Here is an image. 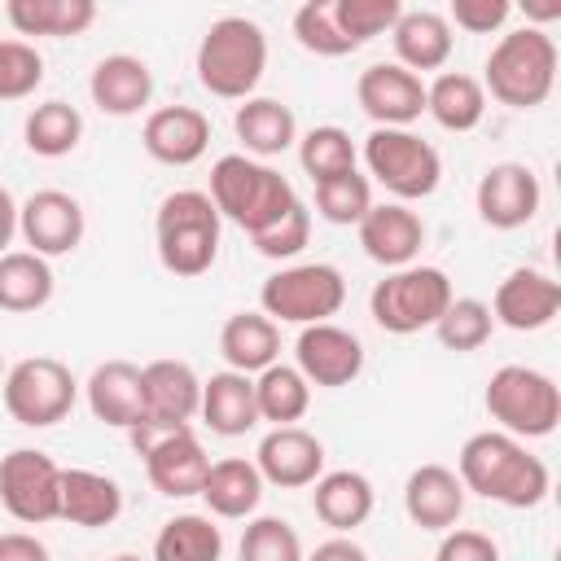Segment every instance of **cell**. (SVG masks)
<instances>
[{
  "label": "cell",
  "mask_w": 561,
  "mask_h": 561,
  "mask_svg": "<svg viewBox=\"0 0 561 561\" xmlns=\"http://www.w3.org/2000/svg\"><path fill=\"white\" fill-rule=\"evenodd\" d=\"M456 478L465 491L495 500L504 508H535L552 491L548 465L535 451H526L522 438L500 434V430H482L465 438L456 456Z\"/></svg>",
  "instance_id": "obj_1"
},
{
  "label": "cell",
  "mask_w": 561,
  "mask_h": 561,
  "mask_svg": "<svg viewBox=\"0 0 561 561\" xmlns=\"http://www.w3.org/2000/svg\"><path fill=\"white\" fill-rule=\"evenodd\" d=\"M206 197L215 202L219 219H232L250 237L263 232V228H272L285 210H294L302 202L294 193V184L276 167H267L259 158H245V153L215 158V167H210V193Z\"/></svg>",
  "instance_id": "obj_2"
},
{
  "label": "cell",
  "mask_w": 561,
  "mask_h": 561,
  "mask_svg": "<svg viewBox=\"0 0 561 561\" xmlns=\"http://www.w3.org/2000/svg\"><path fill=\"white\" fill-rule=\"evenodd\" d=\"M193 70H197V83L210 96L250 101L259 79H263V70H267V35H263V26L250 22V18H237V13L210 22V31L197 44Z\"/></svg>",
  "instance_id": "obj_3"
},
{
  "label": "cell",
  "mask_w": 561,
  "mask_h": 561,
  "mask_svg": "<svg viewBox=\"0 0 561 561\" xmlns=\"http://www.w3.org/2000/svg\"><path fill=\"white\" fill-rule=\"evenodd\" d=\"M158 263L171 276H206L219 259V210L202 188H175L158 202L153 215Z\"/></svg>",
  "instance_id": "obj_4"
},
{
  "label": "cell",
  "mask_w": 561,
  "mask_h": 561,
  "mask_svg": "<svg viewBox=\"0 0 561 561\" xmlns=\"http://www.w3.org/2000/svg\"><path fill=\"white\" fill-rule=\"evenodd\" d=\"M557 88V44L543 26H517L500 35L486 57L482 92H491L508 110H535Z\"/></svg>",
  "instance_id": "obj_5"
},
{
  "label": "cell",
  "mask_w": 561,
  "mask_h": 561,
  "mask_svg": "<svg viewBox=\"0 0 561 561\" xmlns=\"http://www.w3.org/2000/svg\"><path fill=\"white\" fill-rule=\"evenodd\" d=\"M482 408L500 425V434H513V438H548L561 425L557 381L539 368H526V364L495 368L486 381Z\"/></svg>",
  "instance_id": "obj_6"
},
{
  "label": "cell",
  "mask_w": 561,
  "mask_h": 561,
  "mask_svg": "<svg viewBox=\"0 0 561 561\" xmlns=\"http://www.w3.org/2000/svg\"><path fill=\"white\" fill-rule=\"evenodd\" d=\"M451 298H456V294H451V280H447L443 267L408 263V267L386 272V276L373 285L368 311H373V320H377L386 333L408 337V333L434 329Z\"/></svg>",
  "instance_id": "obj_7"
},
{
  "label": "cell",
  "mask_w": 561,
  "mask_h": 561,
  "mask_svg": "<svg viewBox=\"0 0 561 561\" xmlns=\"http://www.w3.org/2000/svg\"><path fill=\"white\" fill-rule=\"evenodd\" d=\"M127 438L140 451L145 473H149V482H153L158 495H171V500L202 495V482L210 473V456H206L202 438L193 434V425L136 421L127 430Z\"/></svg>",
  "instance_id": "obj_8"
},
{
  "label": "cell",
  "mask_w": 561,
  "mask_h": 561,
  "mask_svg": "<svg viewBox=\"0 0 561 561\" xmlns=\"http://www.w3.org/2000/svg\"><path fill=\"white\" fill-rule=\"evenodd\" d=\"M364 167L399 202H421L443 180L438 149L430 140H421L412 127H373L364 136Z\"/></svg>",
  "instance_id": "obj_9"
},
{
  "label": "cell",
  "mask_w": 561,
  "mask_h": 561,
  "mask_svg": "<svg viewBox=\"0 0 561 561\" xmlns=\"http://www.w3.org/2000/svg\"><path fill=\"white\" fill-rule=\"evenodd\" d=\"M346 302V276L333 263H294L263 280L259 307L280 324H324Z\"/></svg>",
  "instance_id": "obj_10"
},
{
  "label": "cell",
  "mask_w": 561,
  "mask_h": 561,
  "mask_svg": "<svg viewBox=\"0 0 561 561\" xmlns=\"http://www.w3.org/2000/svg\"><path fill=\"white\" fill-rule=\"evenodd\" d=\"M0 399H4V412L26 425V430H48L57 421L70 416L75 399H79V381L75 373L53 359V355H31V359H18L4 381H0Z\"/></svg>",
  "instance_id": "obj_11"
},
{
  "label": "cell",
  "mask_w": 561,
  "mask_h": 561,
  "mask_svg": "<svg viewBox=\"0 0 561 561\" xmlns=\"http://www.w3.org/2000/svg\"><path fill=\"white\" fill-rule=\"evenodd\" d=\"M0 504L22 526H44L61 508V465L48 451L13 447L0 456Z\"/></svg>",
  "instance_id": "obj_12"
},
{
  "label": "cell",
  "mask_w": 561,
  "mask_h": 561,
  "mask_svg": "<svg viewBox=\"0 0 561 561\" xmlns=\"http://www.w3.org/2000/svg\"><path fill=\"white\" fill-rule=\"evenodd\" d=\"M294 368L307 377V386L342 390L364 373V342L333 320L302 324V333L294 342Z\"/></svg>",
  "instance_id": "obj_13"
},
{
  "label": "cell",
  "mask_w": 561,
  "mask_h": 561,
  "mask_svg": "<svg viewBox=\"0 0 561 561\" xmlns=\"http://www.w3.org/2000/svg\"><path fill=\"white\" fill-rule=\"evenodd\" d=\"M83 228H88V219H83L79 197L61 193V188H39L18 206V232L31 245V254H39V259H61V254L79 250Z\"/></svg>",
  "instance_id": "obj_14"
},
{
  "label": "cell",
  "mask_w": 561,
  "mask_h": 561,
  "mask_svg": "<svg viewBox=\"0 0 561 561\" xmlns=\"http://www.w3.org/2000/svg\"><path fill=\"white\" fill-rule=\"evenodd\" d=\"M473 202H478L482 224H491L500 232H513V228H526L539 215L543 188H539V175L526 162H495V167L482 171V180L473 188Z\"/></svg>",
  "instance_id": "obj_15"
},
{
  "label": "cell",
  "mask_w": 561,
  "mask_h": 561,
  "mask_svg": "<svg viewBox=\"0 0 561 561\" xmlns=\"http://www.w3.org/2000/svg\"><path fill=\"white\" fill-rule=\"evenodd\" d=\"M355 101L377 127H412L425 114V83L399 61H373L355 79Z\"/></svg>",
  "instance_id": "obj_16"
},
{
  "label": "cell",
  "mask_w": 561,
  "mask_h": 561,
  "mask_svg": "<svg viewBox=\"0 0 561 561\" xmlns=\"http://www.w3.org/2000/svg\"><path fill=\"white\" fill-rule=\"evenodd\" d=\"M254 469L263 486H280V491L311 486L324 473V443L302 425H272L259 438Z\"/></svg>",
  "instance_id": "obj_17"
},
{
  "label": "cell",
  "mask_w": 561,
  "mask_h": 561,
  "mask_svg": "<svg viewBox=\"0 0 561 561\" xmlns=\"http://www.w3.org/2000/svg\"><path fill=\"white\" fill-rule=\"evenodd\" d=\"M561 311V285L539 267H513L491 298V320H500L513 333L548 329Z\"/></svg>",
  "instance_id": "obj_18"
},
{
  "label": "cell",
  "mask_w": 561,
  "mask_h": 561,
  "mask_svg": "<svg viewBox=\"0 0 561 561\" xmlns=\"http://www.w3.org/2000/svg\"><path fill=\"white\" fill-rule=\"evenodd\" d=\"M140 145L162 167H193L210 149V118L197 105H162L145 118Z\"/></svg>",
  "instance_id": "obj_19"
},
{
  "label": "cell",
  "mask_w": 561,
  "mask_h": 561,
  "mask_svg": "<svg viewBox=\"0 0 561 561\" xmlns=\"http://www.w3.org/2000/svg\"><path fill=\"white\" fill-rule=\"evenodd\" d=\"M359 228V245H364V254L373 259V263H381V267H408V263H416V254H421V245H425V224H421V215L416 210H408L403 202H373V210L355 224Z\"/></svg>",
  "instance_id": "obj_20"
},
{
  "label": "cell",
  "mask_w": 561,
  "mask_h": 561,
  "mask_svg": "<svg viewBox=\"0 0 561 561\" xmlns=\"http://www.w3.org/2000/svg\"><path fill=\"white\" fill-rule=\"evenodd\" d=\"M465 486L447 465H416L403 482V513L421 530H451L465 513Z\"/></svg>",
  "instance_id": "obj_21"
},
{
  "label": "cell",
  "mask_w": 561,
  "mask_h": 561,
  "mask_svg": "<svg viewBox=\"0 0 561 561\" xmlns=\"http://www.w3.org/2000/svg\"><path fill=\"white\" fill-rule=\"evenodd\" d=\"M145 381V421L188 425L202 408V377L184 359H153L140 368Z\"/></svg>",
  "instance_id": "obj_22"
},
{
  "label": "cell",
  "mask_w": 561,
  "mask_h": 561,
  "mask_svg": "<svg viewBox=\"0 0 561 561\" xmlns=\"http://www.w3.org/2000/svg\"><path fill=\"white\" fill-rule=\"evenodd\" d=\"M83 394H88V412L101 425L131 430L136 421H145V381H140V368L127 359L96 364L92 377L83 381Z\"/></svg>",
  "instance_id": "obj_23"
},
{
  "label": "cell",
  "mask_w": 561,
  "mask_h": 561,
  "mask_svg": "<svg viewBox=\"0 0 561 561\" xmlns=\"http://www.w3.org/2000/svg\"><path fill=\"white\" fill-rule=\"evenodd\" d=\"M88 92H92V105L110 118H131L149 105L153 96V70L131 57V53H110L92 66V79H88Z\"/></svg>",
  "instance_id": "obj_24"
},
{
  "label": "cell",
  "mask_w": 561,
  "mask_h": 561,
  "mask_svg": "<svg viewBox=\"0 0 561 561\" xmlns=\"http://www.w3.org/2000/svg\"><path fill=\"white\" fill-rule=\"evenodd\" d=\"M197 416H202L206 430L219 434V438H241V434H250V430L259 425L254 377L232 373V368L210 373V377L202 381V408H197Z\"/></svg>",
  "instance_id": "obj_25"
},
{
  "label": "cell",
  "mask_w": 561,
  "mask_h": 561,
  "mask_svg": "<svg viewBox=\"0 0 561 561\" xmlns=\"http://www.w3.org/2000/svg\"><path fill=\"white\" fill-rule=\"evenodd\" d=\"M394 39V57L403 70H443L451 57V22L434 9H403L399 22L390 26Z\"/></svg>",
  "instance_id": "obj_26"
},
{
  "label": "cell",
  "mask_w": 561,
  "mask_h": 561,
  "mask_svg": "<svg viewBox=\"0 0 561 561\" xmlns=\"http://www.w3.org/2000/svg\"><path fill=\"white\" fill-rule=\"evenodd\" d=\"M311 508L324 526H333L337 535H351L355 526H364L373 517V482L359 473V469H329L311 482Z\"/></svg>",
  "instance_id": "obj_27"
},
{
  "label": "cell",
  "mask_w": 561,
  "mask_h": 561,
  "mask_svg": "<svg viewBox=\"0 0 561 561\" xmlns=\"http://www.w3.org/2000/svg\"><path fill=\"white\" fill-rule=\"evenodd\" d=\"M232 131L245 145V158H276L298 140V118L276 96H250L232 114Z\"/></svg>",
  "instance_id": "obj_28"
},
{
  "label": "cell",
  "mask_w": 561,
  "mask_h": 561,
  "mask_svg": "<svg viewBox=\"0 0 561 561\" xmlns=\"http://www.w3.org/2000/svg\"><path fill=\"white\" fill-rule=\"evenodd\" d=\"M219 355L228 359L232 373H263L280 359V324L267 320L263 311H237L219 329Z\"/></svg>",
  "instance_id": "obj_29"
},
{
  "label": "cell",
  "mask_w": 561,
  "mask_h": 561,
  "mask_svg": "<svg viewBox=\"0 0 561 561\" xmlns=\"http://www.w3.org/2000/svg\"><path fill=\"white\" fill-rule=\"evenodd\" d=\"M123 513V486L96 469H61V508L57 517L83 530L110 526Z\"/></svg>",
  "instance_id": "obj_30"
},
{
  "label": "cell",
  "mask_w": 561,
  "mask_h": 561,
  "mask_svg": "<svg viewBox=\"0 0 561 561\" xmlns=\"http://www.w3.org/2000/svg\"><path fill=\"white\" fill-rule=\"evenodd\" d=\"M202 500H206V508H210L215 517H224V522L250 517V513L259 508V500H263V478H259L254 460H245V456H224V460H215L210 473H206V482H202Z\"/></svg>",
  "instance_id": "obj_31"
},
{
  "label": "cell",
  "mask_w": 561,
  "mask_h": 561,
  "mask_svg": "<svg viewBox=\"0 0 561 561\" xmlns=\"http://www.w3.org/2000/svg\"><path fill=\"white\" fill-rule=\"evenodd\" d=\"M425 114L443 127V131H473L486 114V92L482 79L465 75V70H443L425 83Z\"/></svg>",
  "instance_id": "obj_32"
},
{
  "label": "cell",
  "mask_w": 561,
  "mask_h": 561,
  "mask_svg": "<svg viewBox=\"0 0 561 561\" xmlns=\"http://www.w3.org/2000/svg\"><path fill=\"white\" fill-rule=\"evenodd\" d=\"M57 276L48 267V259L31 254V250H9L0 254V311L26 316L53 302Z\"/></svg>",
  "instance_id": "obj_33"
},
{
  "label": "cell",
  "mask_w": 561,
  "mask_h": 561,
  "mask_svg": "<svg viewBox=\"0 0 561 561\" xmlns=\"http://www.w3.org/2000/svg\"><path fill=\"white\" fill-rule=\"evenodd\" d=\"M4 18L18 35H83L96 22V4L92 0H9Z\"/></svg>",
  "instance_id": "obj_34"
},
{
  "label": "cell",
  "mask_w": 561,
  "mask_h": 561,
  "mask_svg": "<svg viewBox=\"0 0 561 561\" xmlns=\"http://www.w3.org/2000/svg\"><path fill=\"white\" fill-rule=\"evenodd\" d=\"M254 403H259V421L272 425H298L311 408V386L294 364H272L254 377Z\"/></svg>",
  "instance_id": "obj_35"
},
{
  "label": "cell",
  "mask_w": 561,
  "mask_h": 561,
  "mask_svg": "<svg viewBox=\"0 0 561 561\" xmlns=\"http://www.w3.org/2000/svg\"><path fill=\"white\" fill-rule=\"evenodd\" d=\"M224 557V530L206 513H180L162 522L153 539V561H219Z\"/></svg>",
  "instance_id": "obj_36"
},
{
  "label": "cell",
  "mask_w": 561,
  "mask_h": 561,
  "mask_svg": "<svg viewBox=\"0 0 561 561\" xmlns=\"http://www.w3.org/2000/svg\"><path fill=\"white\" fill-rule=\"evenodd\" d=\"M22 136H26V149L39 153V158H66L79 149L83 140V114L66 101H44L26 114L22 123Z\"/></svg>",
  "instance_id": "obj_37"
},
{
  "label": "cell",
  "mask_w": 561,
  "mask_h": 561,
  "mask_svg": "<svg viewBox=\"0 0 561 561\" xmlns=\"http://www.w3.org/2000/svg\"><path fill=\"white\" fill-rule=\"evenodd\" d=\"M355 158H359V153H355L351 131H342V127H333V123L311 127V131L298 140V162H302V171L311 175V184L355 171Z\"/></svg>",
  "instance_id": "obj_38"
},
{
  "label": "cell",
  "mask_w": 561,
  "mask_h": 561,
  "mask_svg": "<svg viewBox=\"0 0 561 561\" xmlns=\"http://www.w3.org/2000/svg\"><path fill=\"white\" fill-rule=\"evenodd\" d=\"M316 210H320V219H329V224H337V228L359 224V219L373 210V180L359 175V171L320 180V184H316Z\"/></svg>",
  "instance_id": "obj_39"
},
{
  "label": "cell",
  "mask_w": 561,
  "mask_h": 561,
  "mask_svg": "<svg viewBox=\"0 0 561 561\" xmlns=\"http://www.w3.org/2000/svg\"><path fill=\"white\" fill-rule=\"evenodd\" d=\"M491 329H495V320H491V307H486L482 298H451L447 311H443L438 324H434L438 342H443L447 351H456V355H469V351L486 346Z\"/></svg>",
  "instance_id": "obj_40"
},
{
  "label": "cell",
  "mask_w": 561,
  "mask_h": 561,
  "mask_svg": "<svg viewBox=\"0 0 561 561\" xmlns=\"http://www.w3.org/2000/svg\"><path fill=\"white\" fill-rule=\"evenodd\" d=\"M294 39L316 53V57H346L355 53V44L342 35L337 26V13H333V0H307L298 13H294Z\"/></svg>",
  "instance_id": "obj_41"
},
{
  "label": "cell",
  "mask_w": 561,
  "mask_h": 561,
  "mask_svg": "<svg viewBox=\"0 0 561 561\" xmlns=\"http://www.w3.org/2000/svg\"><path fill=\"white\" fill-rule=\"evenodd\" d=\"M237 561H302V539L285 517H254L241 530Z\"/></svg>",
  "instance_id": "obj_42"
},
{
  "label": "cell",
  "mask_w": 561,
  "mask_h": 561,
  "mask_svg": "<svg viewBox=\"0 0 561 561\" xmlns=\"http://www.w3.org/2000/svg\"><path fill=\"white\" fill-rule=\"evenodd\" d=\"M333 13H337L342 35H346L355 48H364L368 39L386 35V31L399 22L403 4H399V0H333Z\"/></svg>",
  "instance_id": "obj_43"
},
{
  "label": "cell",
  "mask_w": 561,
  "mask_h": 561,
  "mask_svg": "<svg viewBox=\"0 0 561 561\" xmlns=\"http://www.w3.org/2000/svg\"><path fill=\"white\" fill-rule=\"evenodd\" d=\"M44 83V57L26 39H0V101H22Z\"/></svg>",
  "instance_id": "obj_44"
},
{
  "label": "cell",
  "mask_w": 561,
  "mask_h": 561,
  "mask_svg": "<svg viewBox=\"0 0 561 561\" xmlns=\"http://www.w3.org/2000/svg\"><path fill=\"white\" fill-rule=\"evenodd\" d=\"M250 241H254V250H259L263 259H294V254H302V245L311 241V210L298 202V206L285 210L272 228L254 232Z\"/></svg>",
  "instance_id": "obj_45"
},
{
  "label": "cell",
  "mask_w": 561,
  "mask_h": 561,
  "mask_svg": "<svg viewBox=\"0 0 561 561\" xmlns=\"http://www.w3.org/2000/svg\"><path fill=\"white\" fill-rule=\"evenodd\" d=\"M508 13H513L508 0H451V18L447 22H456L469 35H491V31H500L508 22Z\"/></svg>",
  "instance_id": "obj_46"
},
{
  "label": "cell",
  "mask_w": 561,
  "mask_h": 561,
  "mask_svg": "<svg viewBox=\"0 0 561 561\" xmlns=\"http://www.w3.org/2000/svg\"><path fill=\"white\" fill-rule=\"evenodd\" d=\"M434 561H500V548H495V539L482 535V530H460V526H451V530L443 535Z\"/></svg>",
  "instance_id": "obj_47"
},
{
  "label": "cell",
  "mask_w": 561,
  "mask_h": 561,
  "mask_svg": "<svg viewBox=\"0 0 561 561\" xmlns=\"http://www.w3.org/2000/svg\"><path fill=\"white\" fill-rule=\"evenodd\" d=\"M0 561H53V557H48L44 539H35L26 530H9V535H0Z\"/></svg>",
  "instance_id": "obj_48"
},
{
  "label": "cell",
  "mask_w": 561,
  "mask_h": 561,
  "mask_svg": "<svg viewBox=\"0 0 561 561\" xmlns=\"http://www.w3.org/2000/svg\"><path fill=\"white\" fill-rule=\"evenodd\" d=\"M302 561H368V552H364L355 539L333 535V539L316 543V552H311V557H302Z\"/></svg>",
  "instance_id": "obj_49"
},
{
  "label": "cell",
  "mask_w": 561,
  "mask_h": 561,
  "mask_svg": "<svg viewBox=\"0 0 561 561\" xmlns=\"http://www.w3.org/2000/svg\"><path fill=\"white\" fill-rule=\"evenodd\" d=\"M18 237V202L13 193L0 184V254H9V241Z\"/></svg>",
  "instance_id": "obj_50"
},
{
  "label": "cell",
  "mask_w": 561,
  "mask_h": 561,
  "mask_svg": "<svg viewBox=\"0 0 561 561\" xmlns=\"http://www.w3.org/2000/svg\"><path fill=\"white\" fill-rule=\"evenodd\" d=\"M114 561H140V557H131V552H118V557H114Z\"/></svg>",
  "instance_id": "obj_51"
},
{
  "label": "cell",
  "mask_w": 561,
  "mask_h": 561,
  "mask_svg": "<svg viewBox=\"0 0 561 561\" xmlns=\"http://www.w3.org/2000/svg\"><path fill=\"white\" fill-rule=\"evenodd\" d=\"M0 381H4V359H0Z\"/></svg>",
  "instance_id": "obj_52"
}]
</instances>
